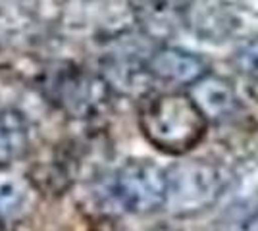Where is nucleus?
Returning a JSON list of instances; mask_svg holds the SVG:
<instances>
[{
  "mask_svg": "<svg viewBox=\"0 0 258 231\" xmlns=\"http://www.w3.org/2000/svg\"><path fill=\"white\" fill-rule=\"evenodd\" d=\"M166 208L177 218L195 216L214 206L227 187V172L208 160H187L166 170Z\"/></svg>",
  "mask_w": 258,
  "mask_h": 231,
  "instance_id": "nucleus-2",
  "label": "nucleus"
},
{
  "mask_svg": "<svg viewBox=\"0 0 258 231\" xmlns=\"http://www.w3.org/2000/svg\"><path fill=\"white\" fill-rule=\"evenodd\" d=\"M185 23L205 41L224 39L237 25L231 12L216 0H197L187 6Z\"/></svg>",
  "mask_w": 258,
  "mask_h": 231,
  "instance_id": "nucleus-6",
  "label": "nucleus"
},
{
  "mask_svg": "<svg viewBox=\"0 0 258 231\" xmlns=\"http://www.w3.org/2000/svg\"><path fill=\"white\" fill-rule=\"evenodd\" d=\"M254 95H256V97H258V87H256V89H254Z\"/></svg>",
  "mask_w": 258,
  "mask_h": 231,
  "instance_id": "nucleus-14",
  "label": "nucleus"
},
{
  "mask_svg": "<svg viewBox=\"0 0 258 231\" xmlns=\"http://www.w3.org/2000/svg\"><path fill=\"white\" fill-rule=\"evenodd\" d=\"M50 99L76 118H91L108 104L110 83L85 69L66 67L52 73L48 81Z\"/></svg>",
  "mask_w": 258,
  "mask_h": 231,
  "instance_id": "nucleus-4",
  "label": "nucleus"
},
{
  "mask_svg": "<svg viewBox=\"0 0 258 231\" xmlns=\"http://www.w3.org/2000/svg\"><path fill=\"white\" fill-rule=\"evenodd\" d=\"M154 231H173V229H168V227H158V229H154Z\"/></svg>",
  "mask_w": 258,
  "mask_h": 231,
  "instance_id": "nucleus-13",
  "label": "nucleus"
},
{
  "mask_svg": "<svg viewBox=\"0 0 258 231\" xmlns=\"http://www.w3.org/2000/svg\"><path fill=\"white\" fill-rule=\"evenodd\" d=\"M29 121L20 110H0V166H8L23 158L31 143Z\"/></svg>",
  "mask_w": 258,
  "mask_h": 231,
  "instance_id": "nucleus-7",
  "label": "nucleus"
},
{
  "mask_svg": "<svg viewBox=\"0 0 258 231\" xmlns=\"http://www.w3.org/2000/svg\"><path fill=\"white\" fill-rule=\"evenodd\" d=\"M139 127L154 148L170 156H181L203 141L208 118L191 95L164 93L143 102Z\"/></svg>",
  "mask_w": 258,
  "mask_h": 231,
  "instance_id": "nucleus-1",
  "label": "nucleus"
},
{
  "mask_svg": "<svg viewBox=\"0 0 258 231\" xmlns=\"http://www.w3.org/2000/svg\"><path fill=\"white\" fill-rule=\"evenodd\" d=\"M191 99L205 112L206 118H222L235 106V91L231 83L218 75H205L191 85Z\"/></svg>",
  "mask_w": 258,
  "mask_h": 231,
  "instance_id": "nucleus-8",
  "label": "nucleus"
},
{
  "mask_svg": "<svg viewBox=\"0 0 258 231\" xmlns=\"http://www.w3.org/2000/svg\"><path fill=\"white\" fill-rule=\"evenodd\" d=\"M220 231H258V202L256 200H245L229 206Z\"/></svg>",
  "mask_w": 258,
  "mask_h": 231,
  "instance_id": "nucleus-11",
  "label": "nucleus"
},
{
  "mask_svg": "<svg viewBox=\"0 0 258 231\" xmlns=\"http://www.w3.org/2000/svg\"><path fill=\"white\" fill-rule=\"evenodd\" d=\"M185 8L181 0H143L137 14L147 33L166 37L185 23Z\"/></svg>",
  "mask_w": 258,
  "mask_h": 231,
  "instance_id": "nucleus-9",
  "label": "nucleus"
},
{
  "mask_svg": "<svg viewBox=\"0 0 258 231\" xmlns=\"http://www.w3.org/2000/svg\"><path fill=\"white\" fill-rule=\"evenodd\" d=\"M233 66L239 73L258 81V37L245 43L233 56Z\"/></svg>",
  "mask_w": 258,
  "mask_h": 231,
  "instance_id": "nucleus-12",
  "label": "nucleus"
},
{
  "mask_svg": "<svg viewBox=\"0 0 258 231\" xmlns=\"http://www.w3.org/2000/svg\"><path fill=\"white\" fill-rule=\"evenodd\" d=\"M166 170L151 160H129L112 179V197L131 214H151L166 204Z\"/></svg>",
  "mask_w": 258,
  "mask_h": 231,
  "instance_id": "nucleus-3",
  "label": "nucleus"
},
{
  "mask_svg": "<svg viewBox=\"0 0 258 231\" xmlns=\"http://www.w3.org/2000/svg\"><path fill=\"white\" fill-rule=\"evenodd\" d=\"M29 183L14 174H0V218H14L29 204Z\"/></svg>",
  "mask_w": 258,
  "mask_h": 231,
  "instance_id": "nucleus-10",
  "label": "nucleus"
},
{
  "mask_svg": "<svg viewBox=\"0 0 258 231\" xmlns=\"http://www.w3.org/2000/svg\"><path fill=\"white\" fill-rule=\"evenodd\" d=\"M147 66L154 79L172 85H193L210 73V66L203 56L175 46H160L152 50Z\"/></svg>",
  "mask_w": 258,
  "mask_h": 231,
  "instance_id": "nucleus-5",
  "label": "nucleus"
}]
</instances>
